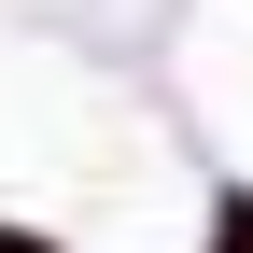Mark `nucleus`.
<instances>
[{
    "instance_id": "obj_1",
    "label": "nucleus",
    "mask_w": 253,
    "mask_h": 253,
    "mask_svg": "<svg viewBox=\"0 0 253 253\" xmlns=\"http://www.w3.org/2000/svg\"><path fill=\"white\" fill-rule=\"evenodd\" d=\"M211 253H253V197H225V211H211Z\"/></svg>"
},
{
    "instance_id": "obj_2",
    "label": "nucleus",
    "mask_w": 253,
    "mask_h": 253,
    "mask_svg": "<svg viewBox=\"0 0 253 253\" xmlns=\"http://www.w3.org/2000/svg\"><path fill=\"white\" fill-rule=\"evenodd\" d=\"M0 253H56V239H42V225H0Z\"/></svg>"
}]
</instances>
